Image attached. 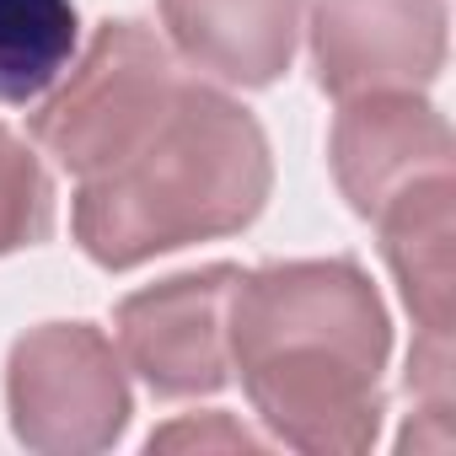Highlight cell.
<instances>
[{"label": "cell", "instance_id": "1", "mask_svg": "<svg viewBox=\"0 0 456 456\" xmlns=\"http://www.w3.org/2000/svg\"><path fill=\"white\" fill-rule=\"evenodd\" d=\"M225 344L274 440L306 456H360L376 445L392 322L354 258L242 274L225 301Z\"/></svg>", "mask_w": 456, "mask_h": 456}, {"label": "cell", "instance_id": "2", "mask_svg": "<svg viewBox=\"0 0 456 456\" xmlns=\"http://www.w3.org/2000/svg\"><path fill=\"white\" fill-rule=\"evenodd\" d=\"M269 188L274 161L264 124L215 86L183 81L129 156L81 177L70 225L97 269L124 274L188 242L248 232Z\"/></svg>", "mask_w": 456, "mask_h": 456}, {"label": "cell", "instance_id": "3", "mask_svg": "<svg viewBox=\"0 0 456 456\" xmlns=\"http://www.w3.org/2000/svg\"><path fill=\"white\" fill-rule=\"evenodd\" d=\"M183 76L145 22H102L70 81L33 113V140L76 177L108 172L167 113Z\"/></svg>", "mask_w": 456, "mask_h": 456}, {"label": "cell", "instance_id": "4", "mask_svg": "<svg viewBox=\"0 0 456 456\" xmlns=\"http://www.w3.org/2000/svg\"><path fill=\"white\" fill-rule=\"evenodd\" d=\"M12 435L38 456H97L129 429V381L92 322H44L6 360Z\"/></svg>", "mask_w": 456, "mask_h": 456}, {"label": "cell", "instance_id": "5", "mask_svg": "<svg viewBox=\"0 0 456 456\" xmlns=\"http://www.w3.org/2000/svg\"><path fill=\"white\" fill-rule=\"evenodd\" d=\"M237 280V264H209L118 301L113 328L124 360L156 397H209L232 381L225 301H232Z\"/></svg>", "mask_w": 456, "mask_h": 456}, {"label": "cell", "instance_id": "6", "mask_svg": "<svg viewBox=\"0 0 456 456\" xmlns=\"http://www.w3.org/2000/svg\"><path fill=\"white\" fill-rule=\"evenodd\" d=\"M445 0H317V86L338 102L365 92H424L445 70Z\"/></svg>", "mask_w": 456, "mask_h": 456}, {"label": "cell", "instance_id": "7", "mask_svg": "<svg viewBox=\"0 0 456 456\" xmlns=\"http://www.w3.org/2000/svg\"><path fill=\"white\" fill-rule=\"evenodd\" d=\"M451 199L456 183L429 177L408 193H397L376 225H381V253L387 269L403 285V301L413 312V354H408V392H419L429 408V419H445L451 408V285H456V264H451Z\"/></svg>", "mask_w": 456, "mask_h": 456}, {"label": "cell", "instance_id": "8", "mask_svg": "<svg viewBox=\"0 0 456 456\" xmlns=\"http://www.w3.org/2000/svg\"><path fill=\"white\" fill-rule=\"evenodd\" d=\"M451 156H456L451 124L413 92L349 97L333 124V140H328L338 193L365 220H376L397 193H408L429 177H445Z\"/></svg>", "mask_w": 456, "mask_h": 456}, {"label": "cell", "instance_id": "9", "mask_svg": "<svg viewBox=\"0 0 456 456\" xmlns=\"http://www.w3.org/2000/svg\"><path fill=\"white\" fill-rule=\"evenodd\" d=\"M301 12L306 0H161V28L193 70L264 92L296 60Z\"/></svg>", "mask_w": 456, "mask_h": 456}, {"label": "cell", "instance_id": "10", "mask_svg": "<svg viewBox=\"0 0 456 456\" xmlns=\"http://www.w3.org/2000/svg\"><path fill=\"white\" fill-rule=\"evenodd\" d=\"M76 60V0H0V102L44 97Z\"/></svg>", "mask_w": 456, "mask_h": 456}, {"label": "cell", "instance_id": "11", "mask_svg": "<svg viewBox=\"0 0 456 456\" xmlns=\"http://www.w3.org/2000/svg\"><path fill=\"white\" fill-rule=\"evenodd\" d=\"M54 232V183L28 140L0 129V258L49 242Z\"/></svg>", "mask_w": 456, "mask_h": 456}, {"label": "cell", "instance_id": "12", "mask_svg": "<svg viewBox=\"0 0 456 456\" xmlns=\"http://www.w3.org/2000/svg\"><path fill=\"white\" fill-rule=\"evenodd\" d=\"M167 445H232V451H258V440L248 429H237L225 413H209L204 424H172L161 435H151V451H167Z\"/></svg>", "mask_w": 456, "mask_h": 456}]
</instances>
